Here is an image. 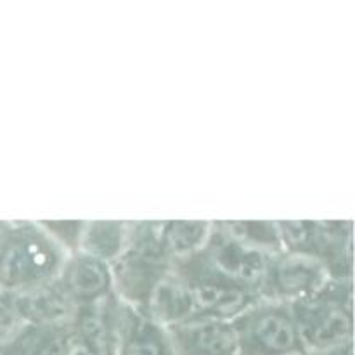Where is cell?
I'll return each mask as SVG.
<instances>
[{
	"mask_svg": "<svg viewBox=\"0 0 355 355\" xmlns=\"http://www.w3.org/2000/svg\"><path fill=\"white\" fill-rule=\"evenodd\" d=\"M132 224L128 222H85L78 252L113 263L123 253L130 238Z\"/></svg>",
	"mask_w": 355,
	"mask_h": 355,
	"instance_id": "30bf717a",
	"label": "cell"
},
{
	"mask_svg": "<svg viewBox=\"0 0 355 355\" xmlns=\"http://www.w3.org/2000/svg\"><path fill=\"white\" fill-rule=\"evenodd\" d=\"M329 279L328 269L318 259L283 250L270 257L260 298L295 304L318 293Z\"/></svg>",
	"mask_w": 355,
	"mask_h": 355,
	"instance_id": "5b68a950",
	"label": "cell"
},
{
	"mask_svg": "<svg viewBox=\"0 0 355 355\" xmlns=\"http://www.w3.org/2000/svg\"><path fill=\"white\" fill-rule=\"evenodd\" d=\"M172 270L158 234V222L132 224L123 253L111 263L113 293L123 304L146 312L156 288Z\"/></svg>",
	"mask_w": 355,
	"mask_h": 355,
	"instance_id": "7a4b0ae2",
	"label": "cell"
},
{
	"mask_svg": "<svg viewBox=\"0 0 355 355\" xmlns=\"http://www.w3.org/2000/svg\"><path fill=\"white\" fill-rule=\"evenodd\" d=\"M214 222H158V234L166 255L180 262L200 252Z\"/></svg>",
	"mask_w": 355,
	"mask_h": 355,
	"instance_id": "8fae6325",
	"label": "cell"
},
{
	"mask_svg": "<svg viewBox=\"0 0 355 355\" xmlns=\"http://www.w3.org/2000/svg\"><path fill=\"white\" fill-rule=\"evenodd\" d=\"M239 355L305 354L291 304L257 298L231 321Z\"/></svg>",
	"mask_w": 355,
	"mask_h": 355,
	"instance_id": "277c9868",
	"label": "cell"
},
{
	"mask_svg": "<svg viewBox=\"0 0 355 355\" xmlns=\"http://www.w3.org/2000/svg\"><path fill=\"white\" fill-rule=\"evenodd\" d=\"M23 322V318L17 311L16 295L0 290V345H6Z\"/></svg>",
	"mask_w": 355,
	"mask_h": 355,
	"instance_id": "7c38bea8",
	"label": "cell"
},
{
	"mask_svg": "<svg viewBox=\"0 0 355 355\" xmlns=\"http://www.w3.org/2000/svg\"><path fill=\"white\" fill-rule=\"evenodd\" d=\"M75 349L69 321L23 322L3 345L2 355H71Z\"/></svg>",
	"mask_w": 355,
	"mask_h": 355,
	"instance_id": "ba28073f",
	"label": "cell"
},
{
	"mask_svg": "<svg viewBox=\"0 0 355 355\" xmlns=\"http://www.w3.org/2000/svg\"><path fill=\"white\" fill-rule=\"evenodd\" d=\"M166 331L175 355H239L231 321L194 318Z\"/></svg>",
	"mask_w": 355,
	"mask_h": 355,
	"instance_id": "8992f818",
	"label": "cell"
},
{
	"mask_svg": "<svg viewBox=\"0 0 355 355\" xmlns=\"http://www.w3.org/2000/svg\"><path fill=\"white\" fill-rule=\"evenodd\" d=\"M68 257L40 222L0 224V290L19 297L49 286Z\"/></svg>",
	"mask_w": 355,
	"mask_h": 355,
	"instance_id": "6da1fadb",
	"label": "cell"
},
{
	"mask_svg": "<svg viewBox=\"0 0 355 355\" xmlns=\"http://www.w3.org/2000/svg\"><path fill=\"white\" fill-rule=\"evenodd\" d=\"M40 224L69 255L78 252L80 238H82L85 222H40Z\"/></svg>",
	"mask_w": 355,
	"mask_h": 355,
	"instance_id": "4fadbf2b",
	"label": "cell"
},
{
	"mask_svg": "<svg viewBox=\"0 0 355 355\" xmlns=\"http://www.w3.org/2000/svg\"><path fill=\"white\" fill-rule=\"evenodd\" d=\"M114 355H175L168 331L144 312L128 305Z\"/></svg>",
	"mask_w": 355,
	"mask_h": 355,
	"instance_id": "9c48e42d",
	"label": "cell"
},
{
	"mask_svg": "<svg viewBox=\"0 0 355 355\" xmlns=\"http://www.w3.org/2000/svg\"><path fill=\"white\" fill-rule=\"evenodd\" d=\"M71 355H90V354L85 352V350H82V349H75L71 352Z\"/></svg>",
	"mask_w": 355,
	"mask_h": 355,
	"instance_id": "5bb4252c",
	"label": "cell"
},
{
	"mask_svg": "<svg viewBox=\"0 0 355 355\" xmlns=\"http://www.w3.org/2000/svg\"><path fill=\"white\" fill-rule=\"evenodd\" d=\"M305 354L321 355L350 343L352 291L350 279H329L312 297L291 304Z\"/></svg>",
	"mask_w": 355,
	"mask_h": 355,
	"instance_id": "3957f363",
	"label": "cell"
},
{
	"mask_svg": "<svg viewBox=\"0 0 355 355\" xmlns=\"http://www.w3.org/2000/svg\"><path fill=\"white\" fill-rule=\"evenodd\" d=\"M58 284L76 307L92 305L113 293V274L110 263L75 252L66 259Z\"/></svg>",
	"mask_w": 355,
	"mask_h": 355,
	"instance_id": "52a82bcc",
	"label": "cell"
},
{
	"mask_svg": "<svg viewBox=\"0 0 355 355\" xmlns=\"http://www.w3.org/2000/svg\"><path fill=\"white\" fill-rule=\"evenodd\" d=\"M2 349H3V347H2V345H0V355H2Z\"/></svg>",
	"mask_w": 355,
	"mask_h": 355,
	"instance_id": "9a60e30c",
	"label": "cell"
}]
</instances>
